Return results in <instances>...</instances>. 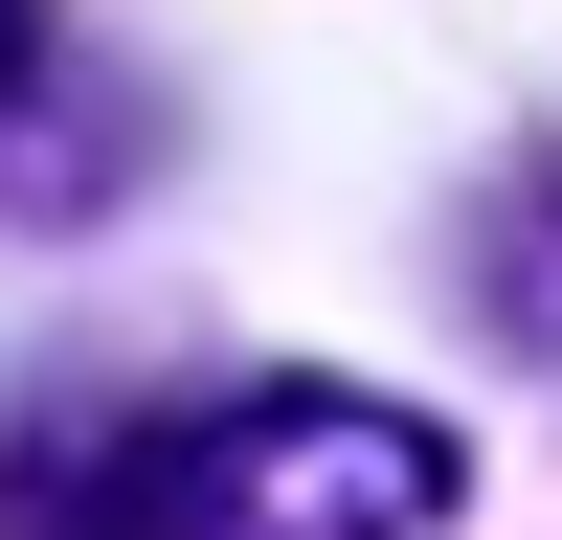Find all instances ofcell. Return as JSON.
Returning a JSON list of instances; mask_svg holds the SVG:
<instances>
[{"label":"cell","mask_w":562,"mask_h":540,"mask_svg":"<svg viewBox=\"0 0 562 540\" xmlns=\"http://www.w3.org/2000/svg\"><path fill=\"white\" fill-rule=\"evenodd\" d=\"M450 428L360 383H203V405H68L0 450V540H428Z\"/></svg>","instance_id":"cell-1"},{"label":"cell","mask_w":562,"mask_h":540,"mask_svg":"<svg viewBox=\"0 0 562 540\" xmlns=\"http://www.w3.org/2000/svg\"><path fill=\"white\" fill-rule=\"evenodd\" d=\"M450 293H473V338H518L540 383H562V158H518L473 203V248H450Z\"/></svg>","instance_id":"cell-2"},{"label":"cell","mask_w":562,"mask_h":540,"mask_svg":"<svg viewBox=\"0 0 562 540\" xmlns=\"http://www.w3.org/2000/svg\"><path fill=\"white\" fill-rule=\"evenodd\" d=\"M23 68H45V0H0V90H23Z\"/></svg>","instance_id":"cell-3"}]
</instances>
